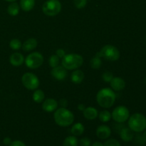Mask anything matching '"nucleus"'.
<instances>
[{"label":"nucleus","mask_w":146,"mask_h":146,"mask_svg":"<svg viewBox=\"0 0 146 146\" xmlns=\"http://www.w3.org/2000/svg\"><path fill=\"white\" fill-rule=\"evenodd\" d=\"M97 54L101 58H104L105 60L109 61H118L121 56L118 48L111 44H107L103 46Z\"/></svg>","instance_id":"39448f33"},{"label":"nucleus","mask_w":146,"mask_h":146,"mask_svg":"<svg viewBox=\"0 0 146 146\" xmlns=\"http://www.w3.org/2000/svg\"><path fill=\"white\" fill-rule=\"evenodd\" d=\"M83 115H84V118L86 119L93 121V120H95L98 117V110L92 106L86 107L85 109L83 111Z\"/></svg>","instance_id":"2eb2a0df"},{"label":"nucleus","mask_w":146,"mask_h":146,"mask_svg":"<svg viewBox=\"0 0 146 146\" xmlns=\"http://www.w3.org/2000/svg\"><path fill=\"white\" fill-rule=\"evenodd\" d=\"M24 56L19 52H15L11 54L9 57V62L14 66H20L24 63Z\"/></svg>","instance_id":"4468645a"},{"label":"nucleus","mask_w":146,"mask_h":146,"mask_svg":"<svg viewBox=\"0 0 146 146\" xmlns=\"http://www.w3.org/2000/svg\"><path fill=\"white\" fill-rule=\"evenodd\" d=\"M121 138L124 142H130L134 139L133 131L129 128H123L120 132Z\"/></svg>","instance_id":"f3484780"},{"label":"nucleus","mask_w":146,"mask_h":146,"mask_svg":"<svg viewBox=\"0 0 146 146\" xmlns=\"http://www.w3.org/2000/svg\"><path fill=\"white\" fill-rule=\"evenodd\" d=\"M145 83H146V78H145Z\"/></svg>","instance_id":"a19ab883"},{"label":"nucleus","mask_w":146,"mask_h":146,"mask_svg":"<svg viewBox=\"0 0 146 146\" xmlns=\"http://www.w3.org/2000/svg\"><path fill=\"white\" fill-rule=\"evenodd\" d=\"M91 146H104V144L101 142H98V141H96V142L94 143Z\"/></svg>","instance_id":"4c0bfd02"},{"label":"nucleus","mask_w":146,"mask_h":146,"mask_svg":"<svg viewBox=\"0 0 146 146\" xmlns=\"http://www.w3.org/2000/svg\"><path fill=\"white\" fill-rule=\"evenodd\" d=\"M143 138L144 142H145V143L146 144V131H145V132L143 134Z\"/></svg>","instance_id":"58836bf2"},{"label":"nucleus","mask_w":146,"mask_h":146,"mask_svg":"<svg viewBox=\"0 0 146 146\" xmlns=\"http://www.w3.org/2000/svg\"><path fill=\"white\" fill-rule=\"evenodd\" d=\"M19 6L24 11H30L35 6V0H20Z\"/></svg>","instance_id":"6ab92c4d"},{"label":"nucleus","mask_w":146,"mask_h":146,"mask_svg":"<svg viewBox=\"0 0 146 146\" xmlns=\"http://www.w3.org/2000/svg\"><path fill=\"white\" fill-rule=\"evenodd\" d=\"M60 63V58L56 55V54H53L48 58V64L50 67L54 68L59 65Z\"/></svg>","instance_id":"a878e982"},{"label":"nucleus","mask_w":146,"mask_h":146,"mask_svg":"<svg viewBox=\"0 0 146 146\" xmlns=\"http://www.w3.org/2000/svg\"><path fill=\"white\" fill-rule=\"evenodd\" d=\"M9 146H26L25 143L24 142H22L21 141H19V140H17V141H14L11 142V143L10 144Z\"/></svg>","instance_id":"72a5a7b5"},{"label":"nucleus","mask_w":146,"mask_h":146,"mask_svg":"<svg viewBox=\"0 0 146 146\" xmlns=\"http://www.w3.org/2000/svg\"><path fill=\"white\" fill-rule=\"evenodd\" d=\"M104 146H121L119 141L114 138H111L106 141L104 143Z\"/></svg>","instance_id":"c756f323"},{"label":"nucleus","mask_w":146,"mask_h":146,"mask_svg":"<svg viewBox=\"0 0 146 146\" xmlns=\"http://www.w3.org/2000/svg\"><path fill=\"white\" fill-rule=\"evenodd\" d=\"M56 54L60 58L62 59V58L65 56L66 52L63 48H58V49H57L56 51Z\"/></svg>","instance_id":"473e14b6"},{"label":"nucleus","mask_w":146,"mask_h":146,"mask_svg":"<svg viewBox=\"0 0 146 146\" xmlns=\"http://www.w3.org/2000/svg\"><path fill=\"white\" fill-rule=\"evenodd\" d=\"M61 2L58 0H47L42 6V11L48 17H55L61 11Z\"/></svg>","instance_id":"423d86ee"},{"label":"nucleus","mask_w":146,"mask_h":146,"mask_svg":"<svg viewBox=\"0 0 146 146\" xmlns=\"http://www.w3.org/2000/svg\"><path fill=\"white\" fill-rule=\"evenodd\" d=\"M5 1H8V2H14V1H16L17 0H5Z\"/></svg>","instance_id":"ea45409f"},{"label":"nucleus","mask_w":146,"mask_h":146,"mask_svg":"<svg viewBox=\"0 0 146 146\" xmlns=\"http://www.w3.org/2000/svg\"><path fill=\"white\" fill-rule=\"evenodd\" d=\"M111 89L114 91H121L125 87V81L121 77H113L110 82Z\"/></svg>","instance_id":"ddd939ff"},{"label":"nucleus","mask_w":146,"mask_h":146,"mask_svg":"<svg viewBox=\"0 0 146 146\" xmlns=\"http://www.w3.org/2000/svg\"><path fill=\"white\" fill-rule=\"evenodd\" d=\"M11 139L9 138V137H6V138H4L3 140V143L5 145H9L11 143Z\"/></svg>","instance_id":"c9c22d12"},{"label":"nucleus","mask_w":146,"mask_h":146,"mask_svg":"<svg viewBox=\"0 0 146 146\" xmlns=\"http://www.w3.org/2000/svg\"><path fill=\"white\" fill-rule=\"evenodd\" d=\"M84 77H85V75H84V73L83 72V71L78 68V69H76L74 70V71H73L71 75V80L74 84H80L84 80Z\"/></svg>","instance_id":"a211bd4d"},{"label":"nucleus","mask_w":146,"mask_h":146,"mask_svg":"<svg viewBox=\"0 0 146 146\" xmlns=\"http://www.w3.org/2000/svg\"><path fill=\"white\" fill-rule=\"evenodd\" d=\"M87 1L88 0H74V4L76 8L81 9L86 6Z\"/></svg>","instance_id":"cd10ccee"},{"label":"nucleus","mask_w":146,"mask_h":146,"mask_svg":"<svg viewBox=\"0 0 146 146\" xmlns=\"http://www.w3.org/2000/svg\"><path fill=\"white\" fill-rule=\"evenodd\" d=\"M9 46L11 49L14 50V51H17V50H19L21 48L22 44H21V41L18 38H13L10 41Z\"/></svg>","instance_id":"bb28decb"},{"label":"nucleus","mask_w":146,"mask_h":146,"mask_svg":"<svg viewBox=\"0 0 146 146\" xmlns=\"http://www.w3.org/2000/svg\"><path fill=\"white\" fill-rule=\"evenodd\" d=\"M116 95L110 88H101L96 95V101L98 105L104 108H110L115 104Z\"/></svg>","instance_id":"f257e3e1"},{"label":"nucleus","mask_w":146,"mask_h":146,"mask_svg":"<svg viewBox=\"0 0 146 146\" xmlns=\"http://www.w3.org/2000/svg\"><path fill=\"white\" fill-rule=\"evenodd\" d=\"M21 83L27 89L33 91L38 88L40 84L38 76L31 72H27L21 77Z\"/></svg>","instance_id":"6e6552de"},{"label":"nucleus","mask_w":146,"mask_h":146,"mask_svg":"<svg viewBox=\"0 0 146 146\" xmlns=\"http://www.w3.org/2000/svg\"><path fill=\"white\" fill-rule=\"evenodd\" d=\"M44 61V58L42 54L38 51H34L26 57L24 63L30 69H36L42 66Z\"/></svg>","instance_id":"0eeeda50"},{"label":"nucleus","mask_w":146,"mask_h":146,"mask_svg":"<svg viewBox=\"0 0 146 146\" xmlns=\"http://www.w3.org/2000/svg\"><path fill=\"white\" fill-rule=\"evenodd\" d=\"M85 108L86 107H85V105H84V104H78V109L79 110V111H83L84 109H85Z\"/></svg>","instance_id":"e433bc0d"},{"label":"nucleus","mask_w":146,"mask_h":146,"mask_svg":"<svg viewBox=\"0 0 146 146\" xmlns=\"http://www.w3.org/2000/svg\"><path fill=\"white\" fill-rule=\"evenodd\" d=\"M32 98L36 104H41L44 101L45 98V94L44 91L41 89H36L34 90V92L33 94Z\"/></svg>","instance_id":"4be33fe9"},{"label":"nucleus","mask_w":146,"mask_h":146,"mask_svg":"<svg viewBox=\"0 0 146 146\" xmlns=\"http://www.w3.org/2000/svg\"><path fill=\"white\" fill-rule=\"evenodd\" d=\"M38 45V41L35 38H29L26 40L22 44V49L26 52L33 51L35 49Z\"/></svg>","instance_id":"dca6fc26"},{"label":"nucleus","mask_w":146,"mask_h":146,"mask_svg":"<svg viewBox=\"0 0 146 146\" xmlns=\"http://www.w3.org/2000/svg\"><path fill=\"white\" fill-rule=\"evenodd\" d=\"M54 119L56 123L61 127H68L73 124L74 115L66 108H57L54 113Z\"/></svg>","instance_id":"f03ea898"},{"label":"nucleus","mask_w":146,"mask_h":146,"mask_svg":"<svg viewBox=\"0 0 146 146\" xmlns=\"http://www.w3.org/2000/svg\"><path fill=\"white\" fill-rule=\"evenodd\" d=\"M20 11L19 4L17 2H11V4L7 7V13L11 17H16L19 14Z\"/></svg>","instance_id":"412c9836"},{"label":"nucleus","mask_w":146,"mask_h":146,"mask_svg":"<svg viewBox=\"0 0 146 146\" xmlns=\"http://www.w3.org/2000/svg\"><path fill=\"white\" fill-rule=\"evenodd\" d=\"M58 103L56 100L54 98H47L45 99L42 102V108L43 111H46L48 113L54 112L58 108Z\"/></svg>","instance_id":"9b49d317"},{"label":"nucleus","mask_w":146,"mask_h":146,"mask_svg":"<svg viewBox=\"0 0 146 146\" xmlns=\"http://www.w3.org/2000/svg\"><path fill=\"white\" fill-rule=\"evenodd\" d=\"M135 143L137 145H143L145 144V142H144L143 138V135H137L135 137Z\"/></svg>","instance_id":"2f4dec72"},{"label":"nucleus","mask_w":146,"mask_h":146,"mask_svg":"<svg viewBox=\"0 0 146 146\" xmlns=\"http://www.w3.org/2000/svg\"><path fill=\"white\" fill-rule=\"evenodd\" d=\"M128 128L133 132L141 133L146 129V117L143 114L135 113L128 118Z\"/></svg>","instance_id":"20e7f679"},{"label":"nucleus","mask_w":146,"mask_h":146,"mask_svg":"<svg viewBox=\"0 0 146 146\" xmlns=\"http://www.w3.org/2000/svg\"><path fill=\"white\" fill-rule=\"evenodd\" d=\"M130 117V111L125 106H119L115 107L111 113V118L118 123H123L128 120Z\"/></svg>","instance_id":"1a4fd4ad"},{"label":"nucleus","mask_w":146,"mask_h":146,"mask_svg":"<svg viewBox=\"0 0 146 146\" xmlns=\"http://www.w3.org/2000/svg\"><path fill=\"white\" fill-rule=\"evenodd\" d=\"M78 141L76 137L74 135H70L66 137L63 143V146H78Z\"/></svg>","instance_id":"b1692460"},{"label":"nucleus","mask_w":146,"mask_h":146,"mask_svg":"<svg viewBox=\"0 0 146 146\" xmlns=\"http://www.w3.org/2000/svg\"><path fill=\"white\" fill-rule=\"evenodd\" d=\"M84 131H85V127L81 123H76L74 124L71 129L72 135L76 137L82 135L84 133Z\"/></svg>","instance_id":"aec40b11"},{"label":"nucleus","mask_w":146,"mask_h":146,"mask_svg":"<svg viewBox=\"0 0 146 146\" xmlns=\"http://www.w3.org/2000/svg\"><path fill=\"white\" fill-rule=\"evenodd\" d=\"M97 137L101 140H106L109 138L111 135V129L109 126L106 125H101L96 129Z\"/></svg>","instance_id":"f8f14e48"},{"label":"nucleus","mask_w":146,"mask_h":146,"mask_svg":"<svg viewBox=\"0 0 146 146\" xmlns=\"http://www.w3.org/2000/svg\"><path fill=\"white\" fill-rule=\"evenodd\" d=\"M51 74L57 81H64L67 76V70L63 66H59L52 68Z\"/></svg>","instance_id":"9d476101"},{"label":"nucleus","mask_w":146,"mask_h":146,"mask_svg":"<svg viewBox=\"0 0 146 146\" xmlns=\"http://www.w3.org/2000/svg\"><path fill=\"white\" fill-rule=\"evenodd\" d=\"M59 105L62 108H66L68 106V101L66 99H65V98H61L59 101Z\"/></svg>","instance_id":"f704fd0d"},{"label":"nucleus","mask_w":146,"mask_h":146,"mask_svg":"<svg viewBox=\"0 0 146 146\" xmlns=\"http://www.w3.org/2000/svg\"><path fill=\"white\" fill-rule=\"evenodd\" d=\"M98 117L101 122L107 123L111 119V113L107 110H104L98 113Z\"/></svg>","instance_id":"393cba45"},{"label":"nucleus","mask_w":146,"mask_h":146,"mask_svg":"<svg viewBox=\"0 0 146 146\" xmlns=\"http://www.w3.org/2000/svg\"><path fill=\"white\" fill-rule=\"evenodd\" d=\"M80 145L81 146H91V141L87 137L81 138L79 141Z\"/></svg>","instance_id":"7c9ffc66"},{"label":"nucleus","mask_w":146,"mask_h":146,"mask_svg":"<svg viewBox=\"0 0 146 146\" xmlns=\"http://www.w3.org/2000/svg\"><path fill=\"white\" fill-rule=\"evenodd\" d=\"M84 64V58L78 54H68L61 60V65L66 70L72 71L79 68Z\"/></svg>","instance_id":"7ed1b4c3"},{"label":"nucleus","mask_w":146,"mask_h":146,"mask_svg":"<svg viewBox=\"0 0 146 146\" xmlns=\"http://www.w3.org/2000/svg\"><path fill=\"white\" fill-rule=\"evenodd\" d=\"M113 74L111 72V71H105L104 74H102V79L106 83H110L112 78H113Z\"/></svg>","instance_id":"c85d7f7f"},{"label":"nucleus","mask_w":146,"mask_h":146,"mask_svg":"<svg viewBox=\"0 0 146 146\" xmlns=\"http://www.w3.org/2000/svg\"><path fill=\"white\" fill-rule=\"evenodd\" d=\"M101 65H102L101 58L98 54H96V55H95L91 58V61H90V66L93 69H99Z\"/></svg>","instance_id":"5701e85b"}]
</instances>
